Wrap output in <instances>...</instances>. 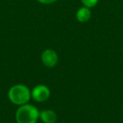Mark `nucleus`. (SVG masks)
Returning <instances> with one entry per match:
<instances>
[{"instance_id":"nucleus-2","label":"nucleus","mask_w":123,"mask_h":123,"mask_svg":"<svg viewBox=\"0 0 123 123\" xmlns=\"http://www.w3.org/2000/svg\"><path fill=\"white\" fill-rule=\"evenodd\" d=\"M40 111L36 106L25 104L20 105L15 114L17 123H36L39 119Z\"/></svg>"},{"instance_id":"nucleus-8","label":"nucleus","mask_w":123,"mask_h":123,"mask_svg":"<svg viewBox=\"0 0 123 123\" xmlns=\"http://www.w3.org/2000/svg\"><path fill=\"white\" fill-rule=\"evenodd\" d=\"M37 2H39L40 4H53V3L56 2L57 0H36Z\"/></svg>"},{"instance_id":"nucleus-4","label":"nucleus","mask_w":123,"mask_h":123,"mask_svg":"<svg viewBox=\"0 0 123 123\" xmlns=\"http://www.w3.org/2000/svg\"><path fill=\"white\" fill-rule=\"evenodd\" d=\"M41 62L46 67L53 68L57 64V53L52 49H46L41 54Z\"/></svg>"},{"instance_id":"nucleus-3","label":"nucleus","mask_w":123,"mask_h":123,"mask_svg":"<svg viewBox=\"0 0 123 123\" xmlns=\"http://www.w3.org/2000/svg\"><path fill=\"white\" fill-rule=\"evenodd\" d=\"M50 94L51 92L49 88L43 84L36 85L31 91V97L37 102H44L47 100L50 97Z\"/></svg>"},{"instance_id":"nucleus-5","label":"nucleus","mask_w":123,"mask_h":123,"mask_svg":"<svg viewBox=\"0 0 123 123\" xmlns=\"http://www.w3.org/2000/svg\"><path fill=\"white\" fill-rule=\"evenodd\" d=\"M39 118L43 123H55L57 119L56 114L51 110H43L40 112Z\"/></svg>"},{"instance_id":"nucleus-6","label":"nucleus","mask_w":123,"mask_h":123,"mask_svg":"<svg viewBox=\"0 0 123 123\" xmlns=\"http://www.w3.org/2000/svg\"><path fill=\"white\" fill-rule=\"evenodd\" d=\"M76 18L78 21L80 23H85L89 21L91 18V11L90 9L87 7H81L80 9H78L76 13Z\"/></svg>"},{"instance_id":"nucleus-7","label":"nucleus","mask_w":123,"mask_h":123,"mask_svg":"<svg viewBox=\"0 0 123 123\" xmlns=\"http://www.w3.org/2000/svg\"><path fill=\"white\" fill-rule=\"evenodd\" d=\"M98 2H99V0H81V3L83 4V5L84 7L89 8V9L94 7L98 4Z\"/></svg>"},{"instance_id":"nucleus-1","label":"nucleus","mask_w":123,"mask_h":123,"mask_svg":"<svg viewBox=\"0 0 123 123\" xmlns=\"http://www.w3.org/2000/svg\"><path fill=\"white\" fill-rule=\"evenodd\" d=\"M8 97L13 104L20 106L29 102L31 92L29 88L24 84H15L9 89Z\"/></svg>"}]
</instances>
